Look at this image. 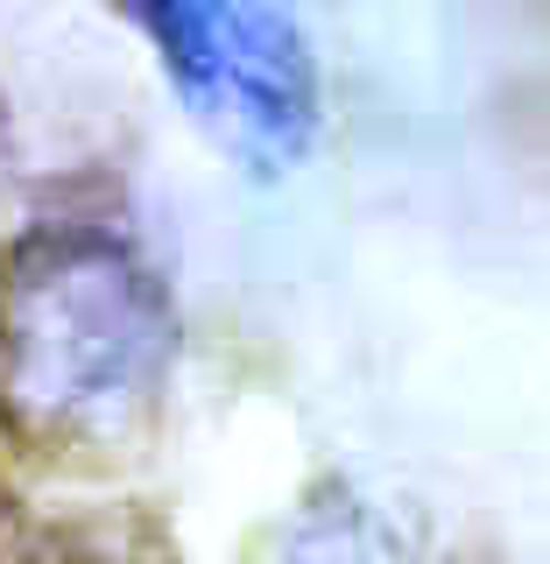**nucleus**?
Instances as JSON below:
<instances>
[{
    "instance_id": "f257e3e1",
    "label": "nucleus",
    "mask_w": 550,
    "mask_h": 564,
    "mask_svg": "<svg viewBox=\"0 0 550 564\" xmlns=\"http://www.w3.org/2000/svg\"><path fill=\"white\" fill-rule=\"evenodd\" d=\"M176 304L106 219H43L0 254V423L50 466H114L163 423Z\"/></svg>"
},
{
    "instance_id": "f03ea898",
    "label": "nucleus",
    "mask_w": 550,
    "mask_h": 564,
    "mask_svg": "<svg viewBox=\"0 0 550 564\" xmlns=\"http://www.w3.org/2000/svg\"><path fill=\"white\" fill-rule=\"evenodd\" d=\"M155 43L198 128L261 176L317 134V57L296 0H114Z\"/></svg>"
},
{
    "instance_id": "7ed1b4c3",
    "label": "nucleus",
    "mask_w": 550,
    "mask_h": 564,
    "mask_svg": "<svg viewBox=\"0 0 550 564\" xmlns=\"http://www.w3.org/2000/svg\"><path fill=\"white\" fill-rule=\"evenodd\" d=\"M14 564H184L176 536L141 508H93L35 529Z\"/></svg>"
}]
</instances>
